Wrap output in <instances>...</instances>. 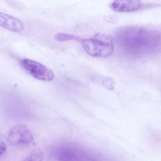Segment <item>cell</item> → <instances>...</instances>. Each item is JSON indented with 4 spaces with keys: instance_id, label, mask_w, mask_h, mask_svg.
Masks as SVG:
<instances>
[{
    "instance_id": "obj_1",
    "label": "cell",
    "mask_w": 161,
    "mask_h": 161,
    "mask_svg": "<svg viewBox=\"0 0 161 161\" xmlns=\"http://www.w3.org/2000/svg\"><path fill=\"white\" fill-rule=\"evenodd\" d=\"M115 40L120 49L132 57L150 56L161 49L160 33L147 27H123L116 33Z\"/></svg>"
},
{
    "instance_id": "obj_2",
    "label": "cell",
    "mask_w": 161,
    "mask_h": 161,
    "mask_svg": "<svg viewBox=\"0 0 161 161\" xmlns=\"http://www.w3.org/2000/svg\"><path fill=\"white\" fill-rule=\"evenodd\" d=\"M80 42L85 51L92 57H108L114 51L113 39L102 34H97L87 39H81Z\"/></svg>"
},
{
    "instance_id": "obj_3",
    "label": "cell",
    "mask_w": 161,
    "mask_h": 161,
    "mask_svg": "<svg viewBox=\"0 0 161 161\" xmlns=\"http://www.w3.org/2000/svg\"><path fill=\"white\" fill-rule=\"evenodd\" d=\"M53 156L56 161H88L91 158L81 149L71 145L59 146Z\"/></svg>"
},
{
    "instance_id": "obj_4",
    "label": "cell",
    "mask_w": 161,
    "mask_h": 161,
    "mask_svg": "<svg viewBox=\"0 0 161 161\" xmlns=\"http://www.w3.org/2000/svg\"><path fill=\"white\" fill-rule=\"evenodd\" d=\"M20 64L30 75L37 80L50 82L54 79L53 71L41 63L30 59H24L20 61Z\"/></svg>"
},
{
    "instance_id": "obj_5",
    "label": "cell",
    "mask_w": 161,
    "mask_h": 161,
    "mask_svg": "<svg viewBox=\"0 0 161 161\" xmlns=\"http://www.w3.org/2000/svg\"><path fill=\"white\" fill-rule=\"evenodd\" d=\"M7 138L13 145H26L33 140V136L29 128L22 124L12 128L8 132Z\"/></svg>"
},
{
    "instance_id": "obj_6",
    "label": "cell",
    "mask_w": 161,
    "mask_h": 161,
    "mask_svg": "<svg viewBox=\"0 0 161 161\" xmlns=\"http://www.w3.org/2000/svg\"><path fill=\"white\" fill-rule=\"evenodd\" d=\"M0 27L14 32H20L24 30V24L21 20L2 12H0Z\"/></svg>"
},
{
    "instance_id": "obj_7",
    "label": "cell",
    "mask_w": 161,
    "mask_h": 161,
    "mask_svg": "<svg viewBox=\"0 0 161 161\" xmlns=\"http://www.w3.org/2000/svg\"><path fill=\"white\" fill-rule=\"evenodd\" d=\"M141 6L139 1H116L113 2L110 8L119 13H131L138 11Z\"/></svg>"
},
{
    "instance_id": "obj_8",
    "label": "cell",
    "mask_w": 161,
    "mask_h": 161,
    "mask_svg": "<svg viewBox=\"0 0 161 161\" xmlns=\"http://www.w3.org/2000/svg\"><path fill=\"white\" fill-rule=\"evenodd\" d=\"M44 157L43 151L40 149H36L32 151L23 161H42Z\"/></svg>"
},
{
    "instance_id": "obj_9",
    "label": "cell",
    "mask_w": 161,
    "mask_h": 161,
    "mask_svg": "<svg viewBox=\"0 0 161 161\" xmlns=\"http://www.w3.org/2000/svg\"><path fill=\"white\" fill-rule=\"evenodd\" d=\"M55 40L59 42H64V41H69V40H77L80 41V39L78 36L73 35L69 34L63 33H58L56 34L54 36Z\"/></svg>"
},
{
    "instance_id": "obj_10",
    "label": "cell",
    "mask_w": 161,
    "mask_h": 161,
    "mask_svg": "<svg viewBox=\"0 0 161 161\" xmlns=\"http://www.w3.org/2000/svg\"><path fill=\"white\" fill-rule=\"evenodd\" d=\"M103 86L107 89L110 90H113L114 88L115 83L113 79L110 77H106L103 79L102 81Z\"/></svg>"
},
{
    "instance_id": "obj_11",
    "label": "cell",
    "mask_w": 161,
    "mask_h": 161,
    "mask_svg": "<svg viewBox=\"0 0 161 161\" xmlns=\"http://www.w3.org/2000/svg\"><path fill=\"white\" fill-rule=\"evenodd\" d=\"M6 150V147L4 142H0V155L3 154Z\"/></svg>"
}]
</instances>
